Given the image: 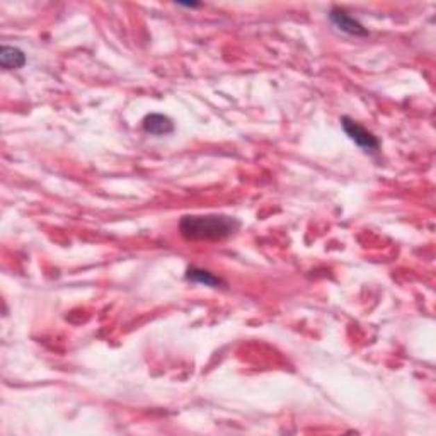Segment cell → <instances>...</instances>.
Masks as SVG:
<instances>
[{
  "mask_svg": "<svg viewBox=\"0 0 436 436\" xmlns=\"http://www.w3.org/2000/svg\"><path fill=\"white\" fill-rule=\"evenodd\" d=\"M240 221L228 215H187L183 217L179 230L186 240H224L235 234Z\"/></svg>",
  "mask_w": 436,
  "mask_h": 436,
  "instance_id": "cell-1",
  "label": "cell"
},
{
  "mask_svg": "<svg viewBox=\"0 0 436 436\" xmlns=\"http://www.w3.org/2000/svg\"><path fill=\"white\" fill-rule=\"evenodd\" d=\"M341 125H343V130L346 131L349 138L355 142L356 145L362 146L364 152H378L380 149V142L377 140V137H374V133H370L368 130L356 123L355 119L348 118V116H343L341 118Z\"/></svg>",
  "mask_w": 436,
  "mask_h": 436,
  "instance_id": "cell-2",
  "label": "cell"
},
{
  "mask_svg": "<svg viewBox=\"0 0 436 436\" xmlns=\"http://www.w3.org/2000/svg\"><path fill=\"white\" fill-rule=\"evenodd\" d=\"M329 21L333 22L337 31L344 33L349 36H368V29L363 24H360L355 17L349 16L343 9H333L329 12Z\"/></svg>",
  "mask_w": 436,
  "mask_h": 436,
  "instance_id": "cell-3",
  "label": "cell"
},
{
  "mask_svg": "<svg viewBox=\"0 0 436 436\" xmlns=\"http://www.w3.org/2000/svg\"><path fill=\"white\" fill-rule=\"evenodd\" d=\"M144 131L153 137H165V135L172 133L174 131V123L169 116L160 115V112H150L142 121Z\"/></svg>",
  "mask_w": 436,
  "mask_h": 436,
  "instance_id": "cell-4",
  "label": "cell"
},
{
  "mask_svg": "<svg viewBox=\"0 0 436 436\" xmlns=\"http://www.w3.org/2000/svg\"><path fill=\"white\" fill-rule=\"evenodd\" d=\"M26 62H28V58H26L24 51L19 50V48L7 47V44H3V47L0 48V65H2V69L6 70L22 69V67L26 65Z\"/></svg>",
  "mask_w": 436,
  "mask_h": 436,
  "instance_id": "cell-5",
  "label": "cell"
},
{
  "mask_svg": "<svg viewBox=\"0 0 436 436\" xmlns=\"http://www.w3.org/2000/svg\"><path fill=\"white\" fill-rule=\"evenodd\" d=\"M186 278L190 281H194V283H201V285H205V287H212V288H218L220 285H224V281H221L218 276H215V274L206 271V269H200V268L187 269Z\"/></svg>",
  "mask_w": 436,
  "mask_h": 436,
  "instance_id": "cell-6",
  "label": "cell"
},
{
  "mask_svg": "<svg viewBox=\"0 0 436 436\" xmlns=\"http://www.w3.org/2000/svg\"><path fill=\"white\" fill-rule=\"evenodd\" d=\"M179 7H187V9H196V7H201V3H194V2H178Z\"/></svg>",
  "mask_w": 436,
  "mask_h": 436,
  "instance_id": "cell-7",
  "label": "cell"
}]
</instances>
